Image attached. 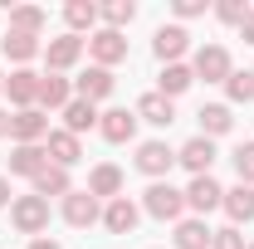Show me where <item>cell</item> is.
I'll list each match as a JSON object with an SVG mask.
<instances>
[{"instance_id": "11", "label": "cell", "mask_w": 254, "mask_h": 249, "mask_svg": "<svg viewBox=\"0 0 254 249\" xmlns=\"http://www.w3.org/2000/svg\"><path fill=\"white\" fill-rule=\"evenodd\" d=\"M152 49H157L161 63H181V54L190 49V34L181 30V25H161V30L152 34Z\"/></svg>"}, {"instance_id": "28", "label": "cell", "mask_w": 254, "mask_h": 249, "mask_svg": "<svg viewBox=\"0 0 254 249\" xmlns=\"http://www.w3.org/2000/svg\"><path fill=\"white\" fill-rule=\"evenodd\" d=\"M190 83H195V73H190L186 63H166V68H161V83H157V93H161V98H176V93H186Z\"/></svg>"}, {"instance_id": "19", "label": "cell", "mask_w": 254, "mask_h": 249, "mask_svg": "<svg viewBox=\"0 0 254 249\" xmlns=\"http://www.w3.org/2000/svg\"><path fill=\"white\" fill-rule=\"evenodd\" d=\"M73 88H78V98L98 103V98H108L113 88H118V78H113V68H98V63H93V68H88V73H83V78H78Z\"/></svg>"}, {"instance_id": "25", "label": "cell", "mask_w": 254, "mask_h": 249, "mask_svg": "<svg viewBox=\"0 0 254 249\" xmlns=\"http://www.w3.org/2000/svg\"><path fill=\"white\" fill-rule=\"evenodd\" d=\"M215 230H205V220H181L176 225V249H210Z\"/></svg>"}, {"instance_id": "36", "label": "cell", "mask_w": 254, "mask_h": 249, "mask_svg": "<svg viewBox=\"0 0 254 249\" xmlns=\"http://www.w3.org/2000/svg\"><path fill=\"white\" fill-rule=\"evenodd\" d=\"M240 34H245V44H254V10L245 15V25H240Z\"/></svg>"}, {"instance_id": "6", "label": "cell", "mask_w": 254, "mask_h": 249, "mask_svg": "<svg viewBox=\"0 0 254 249\" xmlns=\"http://www.w3.org/2000/svg\"><path fill=\"white\" fill-rule=\"evenodd\" d=\"M64 220H68L73 230H88V225H98V220H103V210H98V195H88V190H68V195H64Z\"/></svg>"}, {"instance_id": "12", "label": "cell", "mask_w": 254, "mask_h": 249, "mask_svg": "<svg viewBox=\"0 0 254 249\" xmlns=\"http://www.w3.org/2000/svg\"><path fill=\"white\" fill-rule=\"evenodd\" d=\"M5 93H10V103L25 113V108H34L39 103V73H30V68H15L10 78H5Z\"/></svg>"}, {"instance_id": "39", "label": "cell", "mask_w": 254, "mask_h": 249, "mask_svg": "<svg viewBox=\"0 0 254 249\" xmlns=\"http://www.w3.org/2000/svg\"><path fill=\"white\" fill-rule=\"evenodd\" d=\"M10 137V113H0V142Z\"/></svg>"}, {"instance_id": "13", "label": "cell", "mask_w": 254, "mask_h": 249, "mask_svg": "<svg viewBox=\"0 0 254 249\" xmlns=\"http://www.w3.org/2000/svg\"><path fill=\"white\" fill-rule=\"evenodd\" d=\"M186 205H190V210H195V215H210L215 205H225V190L215 186L210 176H195V181H190V186H186Z\"/></svg>"}, {"instance_id": "37", "label": "cell", "mask_w": 254, "mask_h": 249, "mask_svg": "<svg viewBox=\"0 0 254 249\" xmlns=\"http://www.w3.org/2000/svg\"><path fill=\"white\" fill-rule=\"evenodd\" d=\"M5 205H10V181L0 176V210H5Z\"/></svg>"}, {"instance_id": "14", "label": "cell", "mask_w": 254, "mask_h": 249, "mask_svg": "<svg viewBox=\"0 0 254 249\" xmlns=\"http://www.w3.org/2000/svg\"><path fill=\"white\" fill-rule=\"evenodd\" d=\"M137 220H142V210H137L127 195L108 200V210H103V225H108V235H132V230H137Z\"/></svg>"}, {"instance_id": "15", "label": "cell", "mask_w": 254, "mask_h": 249, "mask_svg": "<svg viewBox=\"0 0 254 249\" xmlns=\"http://www.w3.org/2000/svg\"><path fill=\"white\" fill-rule=\"evenodd\" d=\"M44 152H49V161H54V166H64V171H68V166L83 156V147H78V137H73V132H49V137H44Z\"/></svg>"}, {"instance_id": "34", "label": "cell", "mask_w": 254, "mask_h": 249, "mask_svg": "<svg viewBox=\"0 0 254 249\" xmlns=\"http://www.w3.org/2000/svg\"><path fill=\"white\" fill-rule=\"evenodd\" d=\"M210 249H250V245H245V235H240L235 225H225V230H215V240H210Z\"/></svg>"}, {"instance_id": "9", "label": "cell", "mask_w": 254, "mask_h": 249, "mask_svg": "<svg viewBox=\"0 0 254 249\" xmlns=\"http://www.w3.org/2000/svg\"><path fill=\"white\" fill-rule=\"evenodd\" d=\"M176 161L186 166L190 176H210V166H215V142H210V137H190L186 147L176 152Z\"/></svg>"}, {"instance_id": "8", "label": "cell", "mask_w": 254, "mask_h": 249, "mask_svg": "<svg viewBox=\"0 0 254 249\" xmlns=\"http://www.w3.org/2000/svg\"><path fill=\"white\" fill-rule=\"evenodd\" d=\"M83 49H88V39H78V34H59V39L44 44V59H49V68L59 73V68H73V63L83 59Z\"/></svg>"}, {"instance_id": "27", "label": "cell", "mask_w": 254, "mask_h": 249, "mask_svg": "<svg viewBox=\"0 0 254 249\" xmlns=\"http://www.w3.org/2000/svg\"><path fill=\"white\" fill-rule=\"evenodd\" d=\"M225 210H230V220H235V225H250V220H254V186L225 190Z\"/></svg>"}, {"instance_id": "2", "label": "cell", "mask_w": 254, "mask_h": 249, "mask_svg": "<svg viewBox=\"0 0 254 249\" xmlns=\"http://www.w3.org/2000/svg\"><path fill=\"white\" fill-rule=\"evenodd\" d=\"M10 220H15L20 235H39V230L49 225V200H44V195H20V200L10 205Z\"/></svg>"}, {"instance_id": "16", "label": "cell", "mask_w": 254, "mask_h": 249, "mask_svg": "<svg viewBox=\"0 0 254 249\" xmlns=\"http://www.w3.org/2000/svg\"><path fill=\"white\" fill-rule=\"evenodd\" d=\"M98 118H103V113H98L88 98H73V103L64 108V132H73V137H78V132H93Z\"/></svg>"}, {"instance_id": "41", "label": "cell", "mask_w": 254, "mask_h": 249, "mask_svg": "<svg viewBox=\"0 0 254 249\" xmlns=\"http://www.w3.org/2000/svg\"><path fill=\"white\" fill-rule=\"evenodd\" d=\"M250 249H254V245H250Z\"/></svg>"}, {"instance_id": "18", "label": "cell", "mask_w": 254, "mask_h": 249, "mask_svg": "<svg viewBox=\"0 0 254 249\" xmlns=\"http://www.w3.org/2000/svg\"><path fill=\"white\" fill-rule=\"evenodd\" d=\"M137 118L152 123V127H171V123H176V108H171V98L147 93V98H137Z\"/></svg>"}, {"instance_id": "33", "label": "cell", "mask_w": 254, "mask_h": 249, "mask_svg": "<svg viewBox=\"0 0 254 249\" xmlns=\"http://www.w3.org/2000/svg\"><path fill=\"white\" fill-rule=\"evenodd\" d=\"M215 15H220L225 25H245V15H250V5H245V0H220V5H215Z\"/></svg>"}, {"instance_id": "7", "label": "cell", "mask_w": 254, "mask_h": 249, "mask_svg": "<svg viewBox=\"0 0 254 249\" xmlns=\"http://www.w3.org/2000/svg\"><path fill=\"white\" fill-rule=\"evenodd\" d=\"M171 166H176V152H171L166 142H142V147H137V171H142V176L161 181Z\"/></svg>"}, {"instance_id": "38", "label": "cell", "mask_w": 254, "mask_h": 249, "mask_svg": "<svg viewBox=\"0 0 254 249\" xmlns=\"http://www.w3.org/2000/svg\"><path fill=\"white\" fill-rule=\"evenodd\" d=\"M30 249H64V245H54V240H30Z\"/></svg>"}, {"instance_id": "32", "label": "cell", "mask_w": 254, "mask_h": 249, "mask_svg": "<svg viewBox=\"0 0 254 249\" xmlns=\"http://www.w3.org/2000/svg\"><path fill=\"white\" fill-rule=\"evenodd\" d=\"M235 171H240V186H254V142L235 147Z\"/></svg>"}, {"instance_id": "23", "label": "cell", "mask_w": 254, "mask_h": 249, "mask_svg": "<svg viewBox=\"0 0 254 249\" xmlns=\"http://www.w3.org/2000/svg\"><path fill=\"white\" fill-rule=\"evenodd\" d=\"M195 118H200V137H225V132L235 127V118H230V108H225V103H205Z\"/></svg>"}, {"instance_id": "22", "label": "cell", "mask_w": 254, "mask_h": 249, "mask_svg": "<svg viewBox=\"0 0 254 249\" xmlns=\"http://www.w3.org/2000/svg\"><path fill=\"white\" fill-rule=\"evenodd\" d=\"M73 103V83L59 73H44L39 78V108H68Z\"/></svg>"}, {"instance_id": "24", "label": "cell", "mask_w": 254, "mask_h": 249, "mask_svg": "<svg viewBox=\"0 0 254 249\" xmlns=\"http://www.w3.org/2000/svg\"><path fill=\"white\" fill-rule=\"evenodd\" d=\"M64 20H68V34L83 39V30L98 25V5H93V0H68V5H64Z\"/></svg>"}, {"instance_id": "3", "label": "cell", "mask_w": 254, "mask_h": 249, "mask_svg": "<svg viewBox=\"0 0 254 249\" xmlns=\"http://www.w3.org/2000/svg\"><path fill=\"white\" fill-rule=\"evenodd\" d=\"M88 54H93L98 68H113V63L127 59V39L118 30H93V34H88Z\"/></svg>"}, {"instance_id": "1", "label": "cell", "mask_w": 254, "mask_h": 249, "mask_svg": "<svg viewBox=\"0 0 254 249\" xmlns=\"http://www.w3.org/2000/svg\"><path fill=\"white\" fill-rule=\"evenodd\" d=\"M142 205H147V215H157V220H181V210H186V190H176L171 181H152L147 195H142Z\"/></svg>"}, {"instance_id": "29", "label": "cell", "mask_w": 254, "mask_h": 249, "mask_svg": "<svg viewBox=\"0 0 254 249\" xmlns=\"http://www.w3.org/2000/svg\"><path fill=\"white\" fill-rule=\"evenodd\" d=\"M5 10H10V30L39 39V30H44V10L39 5H5Z\"/></svg>"}, {"instance_id": "10", "label": "cell", "mask_w": 254, "mask_h": 249, "mask_svg": "<svg viewBox=\"0 0 254 249\" xmlns=\"http://www.w3.org/2000/svg\"><path fill=\"white\" fill-rule=\"evenodd\" d=\"M98 132H103V142L123 147V142H132V137H137V113L113 108V113H103V118H98Z\"/></svg>"}, {"instance_id": "4", "label": "cell", "mask_w": 254, "mask_h": 249, "mask_svg": "<svg viewBox=\"0 0 254 249\" xmlns=\"http://www.w3.org/2000/svg\"><path fill=\"white\" fill-rule=\"evenodd\" d=\"M190 73H195V78H205V83H225L235 68H230V54H225L220 44H205V49H195Z\"/></svg>"}, {"instance_id": "31", "label": "cell", "mask_w": 254, "mask_h": 249, "mask_svg": "<svg viewBox=\"0 0 254 249\" xmlns=\"http://www.w3.org/2000/svg\"><path fill=\"white\" fill-rule=\"evenodd\" d=\"M225 93H230V103H254V73H230Z\"/></svg>"}, {"instance_id": "20", "label": "cell", "mask_w": 254, "mask_h": 249, "mask_svg": "<svg viewBox=\"0 0 254 249\" xmlns=\"http://www.w3.org/2000/svg\"><path fill=\"white\" fill-rule=\"evenodd\" d=\"M44 166H49L44 142H39V147H15V152H10V171H15V176H30V181H34Z\"/></svg>"}, {"instance_id": "30", "label": "cell", "mask_w": 254, "mask_h": 249, "mask_svg": "<svg viewBox=\"0 0 254 249\" xmlns=\"http://www.w3.org/2000/svg\"><path fill=\"white\" fill-rule=\"evenodd\" d=\"M98 15L108 20V30L123 34V25H132V20H137V5H132V0H108V5H98Z\"/></svg>"}, {"instance_id": "5", "label": "cell", "mask_w": 254, "mask_h": 249, "mask_svg": "<svg viewBox=\"0 0 254 249\" xmlns=\"http://www.w3.org/2000/svg\"><path fill=\"white\" fill-rule=\"evenodd\" d=\"M10 137H15V147H39V142L49 137V123H44V113H39V108H25V113H15V118H10Z\"/></svg>"}, {"instance_id": "17", "label": "cell", "mask_w": 254, "mask_h": 249, "mask_svg": "<svg viewBox=\"0 0 254 249\" xmlns=\"http://www.w3.org/2000/svg\"><path fill=\"white\" fill-rule=\"evenodd\" d=\"M88 195H108V200H118L123 195V171L113 166V161H103V166H93V176H88Z\"/></svg>"}, {"instance_id": "35", "label": "cell", "mask_w": 254, "mask_h": 249, "mask_svg": "<svg viewBox=\"0 0 254 249\" xmlns=\"http://www.w3.org/2000/svg\"><path fill=\"white\" fill-rule=\"evenodd\" d=\"M176 15H181V20H195V15H205V0H176Z\"/></svg>"}, {"instance_id": "40", "label": "cell", "mask_w": 254, "mask_h": 249, "mask_svg": "<svg viewBox=\"0 0 254 249\" xmlns=\"http://www.w3.org/2000/svg\"><path fill=\"white\" fill-rule=\"evenodd\" d=\"M0 93H5V73H0Z\"/></svg>"}, {"instance_id": "21", "label": "cell", "mask_w": 254, "mask_h": 249, "mask_svg": "<svg viewBox=\"0 0 254 249\" xmlns=\"http://www.w3.org/2000/svg\"><path fill=\"white\" fill-rule=\"evenodd\" d=\"M0 49H5V59H15V63H30L34 54H44V44H39L34 34H20V30H5Z\"/></svg>"}, {"instance_id": "26", "label": "cell", "mask_w": 254, "mask_h": 249, "mask_svg": "<svg viewBox=\"0 0 254 249\" xmlns=\"http://www.w3.org/2000/svg\"><path fill=\"white\" fill-rule=\"evenodd\" d=\"M68 190H73V186H68V171L54 166V161L34 176V195H44V200H49V195H68Z\"/></svg>"}]
</instances>
